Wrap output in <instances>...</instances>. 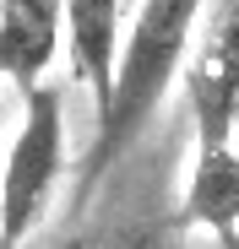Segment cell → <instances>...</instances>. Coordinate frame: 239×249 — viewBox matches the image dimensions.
<instances>
[{
  "label": "cell",
  "instance_id": "obj_1",
  "mask_svg": "<svg viewBox=\"0 0 239 249\" xmlns=\"http://www.w3.org/2000/svg\"><path fill=\"white\" fill-rule=\"evenodd\" d=\"M201 6L207 0H141L136 6L131 38L120 44L109 114L98 119V136H93V146L82 157V174H76V206H87L98 195V184L136 152V141L152 124L158 103L169 98V81L179 76V60L190 49Z\"/></svg>",
  "mask_w": 239,
  "mask_h": 249
},
{
  "label": "cell",
  "instance_id": "obj_2",
  "mask_svg": "<svg viewBox=\"0 0 239 249\" xmlns=\"http://www.w3.org/2000/svg\"><path fill=\"white\" fill-rule=\"evenodd\" d=\"M60 174H65V98H60V87L38 81L27 92L17 136L6 146V174H0V249H22V238L38 233Z\"/></svg>",
  "mask_w": 239,
  "mask_h": 249
},
{
  "label": "cell",
  "instance_id": "obj_3",
  "mask_svg": "<svg viewBox=\"0 0 239 249\" xmlns=\"http://www.w3.org/2000/svg\"><path fill=\"white\" fill-rule=\"evenodd\" d=\"M65 38V0H0V76H11L22 98L49 71Z\"/></svg>",
  "mask_w": 239,
  "mask_h": 249
},
{
  "label": "cell",
  "instance_id": "obj_4",
  "mask_svg": "<svg viewBox=\"0 0 239 249\" xmlns=\"http://www.w3.org/2000/svg\"><path fill=\"white\" fill-rule=\"evenodd\" d=\"M179 217L190 228L234 233V222H239V152H234V136H201L196 141V162H190Z\"/></svg>",
  "mask_w": 239,
  "mask_h": 249
},
{
  "label": "cell",
  "instance_id": "obj_5",
  "mask_svg": "<svg viewBox=\"0 0 239 249\" xmlns=\"http://www.w3.org/2000/svg\"><path fill=\"white\" fill-rule=\"evenodd\" d=\"M65 249H174V244L158 222H120V228H98L87 238H76Z\"/></svg>",
  "mask_w": 239,
  "mask_h": 249
},
{
  "label": "cell",
  "instance_id": "obj_6",
  "mask_svg": "<svg viewBox=\"0 0 239 249\" xmlns=\"http://www.w3.org/2000/svg\"><path fill=\"white\" fill-rule=\"evenodd\" d=\"M125 6H141V0H125Z\"/></svg>",
  "mask_w": 239,
  "mask_h": 249
}]
</instances>
